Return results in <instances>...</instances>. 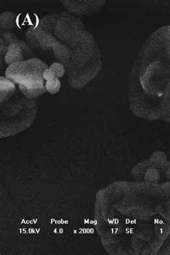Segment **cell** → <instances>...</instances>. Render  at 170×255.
I'll use <instances>...</instances> for the list:
<instances>
[{
    "label": "cell",
    "mask_w": 170,
    "mask_h": 255,
    "mask_svg": "<svg viewBox=\"0 0 170 255\" xmlns=\"http://www.w3.org/2000/svg\"><path fill=\"white\" fill-rule=\"evenodd\" d=\"M8 51V45H6L2 39L0 38V55H1V64H2L3 59H4Z\"/></svg>",
    "instance_id": "cell-16"
},
{
    "label": "cell",
    "mask_w": 170,
    "mask_h": 255,
    "mask_svg": "<svg viewBox=\"0 0 170 255\" xmlns=\"http://www.w3.org/2000/svg\"><path fill=\"white\" fill-rule=\"evenodd\" d=\"M43 76L45 81H52L56 78L54 71L50 67L47 68V69L43 71Z\"/></svg>",
    "instance_id": "cell-15"
},
{
    "label": "cell",
    "mask_w": 170,
    "mask_h": 255,
    "mask_svg": "<svg viewBox=\"0 0 170 255\" xmlns=\"http://www.w3.org/2000/svg\"><path fill=\"white\" fill-rule=\"evenodd\" d=\"M104 0H61V3L69 12L78 16L90 15L99 12L104 5Z\"/></svg>",
    "instance_id": "cell-7"
},
{
    "label": "cell",
    "mask_w": 170,
    "mask_h": 255,
    "mask_svg": "<svg viewBox=\"0 0 170 255\" xmlns=\"http://www.w3.org/2000/svg\"><path fill=\"white\" fill-rule=\"evenodd\" d=\"M17 15L14 12L6 11L0 14V29L2 31H12L17 25Z\"/></svg>",
    "instance_id": "cell-10"
},
{
    "label": "cell",
    "mask_w": 170,
    "mask_h": 255,
    "mask_svg": "<svg viewBox=\"0 0 170 255\" xmlns=\"http://www.w3.org/2000/svg\"><path fill=\"white\" fill-rule=\"evenodd\" d=\"M34 33L40 44L41 50L53 53L57 62L66 66L71 58L72 49L57 40L51 33L45 32L38 25H34Z\"/></svg>",
    "instance_id": "cell-6"
},
{
    "label": "cell",
    "mask_w": 170,
    "mask_h": 255,
    "mask_svg": "<svg viewBox=\"0 0 170 255\" xmlns=\"http://www.w3.org/2000/svg\"><path fill=\"white\" fill-rule=\"evenodd\" d=\"M4 62L8 66L13 63L25 61V55L20 47L15 43L11 44L8 46V51L4 57Z\"/></svg>",
    "instance_id": "cell-9"
},
{
    "label": "cell",
    "mask_w": 170,
    "mask_h": 255,
    "mask_svg": "<svg viewBox=\"0 0 170 255\" xmlns=\"http://www.w3.org/2000/svg\"><path fill=\"white\" fill-rule=\"evenodd\" d=\"M15 95V94H14ZM36 102L22 96H14L1 104V138L14 135L27 129L37 115Z\"/></svg>",
    "instance_id": "cell-3"
},
{
    "label": "cell",
    "mask_w": 170,
    "mask_h": 255,
    "mask_svg": "<svg viewBox=\"0 0 170 255\" xmlns=\"http://www.w3.org/2000/svg\"><path fill=\"white\" fill-rule=\"evenodd\" d=\"M50 68L54 71L56 78H58V79L63 78L66 74V67L62 63L59 62L53 63V64L50 66Z\"/></svg>",
    "instance_id": "cell-14"
},
{
    "label": "cell",
    "mask_w": 170,
    "mask_h": 255,
    "mask_svg": "<svg viewBox=\"0 0 170 255\" xmlns=\"http://www.w3.org/2000/svg\"><path fill=\"white\" fill-rule=\"evenodd\" d=\"M65 67L67 80L75 89H82L99 74L102 68L101 53L91 33L88 32L82 43L72 50Z\"/></svg>",
    "instance_id": "cell-2"
},
{
    "label": "cell",
    "mask_w": 170,
    "mask_h": 255,
    "mask_svg": "<svg viewBox=\"0 0 170 255\" xmlns=\"http://www.w3.org/2000/svg\"><path fill=\"white\" fill-rule=\"evenodd\" d=\"M131 110L149 120L170 122V25L152 32L131 71Z\"/></svg>",
    "instance_id": "cell-1"
},
{
    "label": "cell",
    "mask_w": 170,
    "mask_h": 255,
    "mask_svg": "<svg viewBox=\"0 0 170 255\" xmlns=\"http://www.w3.org/2000/svg\"><path fill=\"white\" fill-rule=\"evenodd\" d=\"M17 92L16 84L6 79L5 76L0 77V102L4 103L14 97Z\"/></svg>",
    "instance_id": "cell-8"
},
{
    "label": "cell",
    "mask_w": 170,
    "mask_h": 255,
    "mask_svg": "<svg viewBox=\"0 0 170 255\" xmlns=\"http://www.w3.org/2000/svg\"><path fill=\"white\" fill-rule=\"evenodd\" d=\"M25 39L27 41V45L30 46L31 49L33 50H41L40 44H39L35 33H34V25L31 26L25 33Z\"/></svg>",
    "instance_id": "cell-12"
},
{
    "label": "cell",
    "mask_w": 170,
    "mask_h": 255,
    "mask_svg": "<svg viewBox=\"0 0 170 255\" xmlns=\"http://www.w3.org/2000/svg\"><path fill=\"white\" fill-rule=\"evenodd\" d=\"M46 63L39 58H33L14 63L8 66L5 77L16 85L27 89H42L45 87L43 74L47 68Z\"/></svg>",
    "instance_id": "cell-4"
},
{
    "label": "cell",
    "mask_w": 170,
    "mask_h": 255,
    "mask_svg": "<svg viewBox=\"0 0 170 255\" xmlns=\"http://www.w3.org/2000/svg\"><path fill=\"white\" fill-rule=\"evenodd\" d=\"M45 87H46L47 92L51 94H56L59 92L61 88V82L58 78L53 79V80L46 81L45 82Z\"/></svg>",
    "instance_id": "cell-13"
},
{
    "label": "cell",
    "mask_w": 170,
    "mask_h": 255,
    "mask_svg": "<svg viewBox=\"0 0 170 255\" xmlns=\"http://www.w3.org/2000/svg\"><path fill=\"white\" fill-rule=\"evenodd\" d=\"M58 17V13L48 14L38 21V25L45 32L53 34Z\"/></svg>",
    "instance_id": "cell-11"
},
{
    "label": "cell",
    "mask_w": 170,
    "mask_h": 255,
    "mask_svg": "<svg viewBox=\"0 0 170 255\" xmlns=\"http://www.w3.org/2000/svg\"><path fill=\"white\" fill-rule=\"evenodd\" d=\"M84 22L69 12L58 14L53 35L57 40L74 49L88 33Z\"/></svg>",
    "instance_id": "cell-5"
}]
</instances>
